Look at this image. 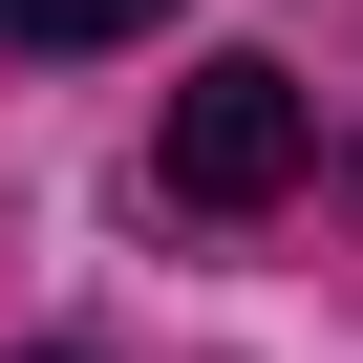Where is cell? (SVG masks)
<instances>
[{"label": "cell", "instance_id": "1", "mask_svg": "<svg viewBox=\"0 0 363 363\" xmlns=\"http://www.w3.org/2000/svg\"><path fill=\"white\" fill-rule=\"evenodd\" d=\"M299 171H320V107H299V65H257V43L193 65L171 128H150V193H171V214H278Z\"/></svg>", "mask_w": 363, "mask_h": 363}, {"label": "cell", "instance_id": "2", "mask_svg": "<svg viewBox=\"0 0 363 363\" xmlns=\"http://www.w3.org/2000/svg\"><path fill=\"white\" fill-rule=\"evenodd\" d=\"M150 0H0V43H128Z\"/></svg>", "mask_w": 363, "mask_h": 363}, {"label": "cell", "instance_id": "3", "mask_svg": "<svg viewBox=\"0 0 363 363\" xmlns=\"http://www.w3.org/2000/svg\"><path fill=\"white\" fill-rule=\"evenodd\" d=\"M22 363H65V342H22Z\"/></svg>", "mask_w": 363, "mask_h": 363}]
</instances>
